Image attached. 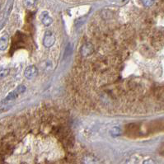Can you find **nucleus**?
<instances>
[{"label": "nucleus", "mask_w": 164, "mask_h": 164, "mask_svg": "<svg viewBox=\"0 0 164 164\" xmlns=\"http://www.w3.org/2000/svg\"><path fill=\"white\" fill-rule=\"evenodd\" d=\"M111 133H112L114 135L117 136V135H121V130H120L119 128H115V131H112Z\"/></svg>", "instance_id": "f8f14e48"}, {"label": "nucleus", "mask_w": 164, "mask_h": 164, "mask_svg": "<svg viewBox=\"0 0 164 164\" xmlns=\"http://www.w3.org/2000/svg\"><path fill=\"white\" fill-rule=\"evenodd\" d=\"M0 74H1V78H4L6 75L8 74V69H1V72H0Z\"/></svg>", "instance_id": "1a4fd4ad"}, {"label": "nucleus", "mask_w": 164, "mask_h": 164, "mask_svg": "<svg viewBox=\"0 0 164 164\" xmlns=\"http://www.w3.org/2000/svg\"><path fill=\"white\" fill-rule=\"evenodd\" d=\"M142 3L144 5L145 7H150V6H152L153 3H154V1H143Z\"/></svg>", "instance_id": "9b49d317"}, {"label": "nucleus", "mask_w": 164, "mask_h": 164, "mask_svg": "<svg viewBox=\"0 0 164 164\" xmlns=\"http://www.w3.org/2000/svg\"><path fill=\"white\" fill-rule=\"evenodd\" d=\"M144 164H155V162H153V160H147V161L144 162Z\"/></svg>", "instance_id": "4468645a"}, {"label": "nucleus", "mask_w": 164, "mask_h": 164, "mask_svg": "<svg viewBox=\"0 0 164 164\" xmlns=\"http://www.w3.org/2000/svg\"><path fill=\"white\" fill-rule=\"evenodd\" d=\"M55 42V38L54 34L51 32H46L44 35V39H43V44L44 46H46V48H50L51 46H53Z\"/></svg>", "instance_id": "f257e3e1"}, {"label": "nucleus", "mask_w": 164, "mask_h": 164, "mask_svg": "<svg viewBox=\"0 0 164 164\" xmlns=\"http://www.w3.org/2000/svg\"><path fill=\"white\" fill-rule=\"evenodd\" d=\"M18 92L16 91V89L14 90V91H12V92H10L9 94L7 95V97L5 98L4 100V102L5 103H9V102H11V101H14L15 99L17 98V96H18Z\"/></svg>", "instance_id": "423d86ee"}, {"label": "nucleus", "mask_w": 164, "mask_h": 164, "mask_svg": "<svg viewBox=\"0 0 164 164\" xmlns=\"http://www.w3.org/2000/svg\"><path fill=\"white\" fill-rule=\"evenodd\" d=\"M71 45L70 44H69L67 46V47H66L65 49V56L69 55H70L71 54V52H72V47H71Z\"/></svg>", "instance_id": "9d476101"}, {"label": "nucleus", "mask_w": 164, "mask_h": 164, "mask_svg": "<svg viewBox=\"0 0 164 164\" xmlns=\"http://www.w3.org/2000/svg\"><path fill=\"white\" fill-rule=\"evenodd\" d=\"M83 161H84L85 164H99L98 160L92 156H86Z\"/></svg>", "instance_id": "0eeeda50"}, {"label": "nucleus", "mask_w": 164, "mask_h": 164, "mask_svg": "<svg viewBox=\"0 0 164 164\" xmlns=\"http://www.w3.org/2000/svg\"><path fill=\"white\" fill-rule=\"evenodd\" d=\"M159 152H160V153H161V154L163 155V156H164V144H162V146L160 147Z\"/></svg>", "instance_id": "ddd939ff"}, {"label": "nucleus", "mask_w": 164, "mask_h": 164, "mask_svg": "<svg viewBox=\"0 0 164 164\" xmlns=\"http://www.w3.org/2000/svg\"><path fill=\"white\" fill-rule=\"evenodd\" d=\"M26 89H27V88H26L25 86H23V85H20V86H18V87L16 88V91H17V92H18V94L20 95V94H22V93L26 91Z\"/></svg>", "instance_id": "6e6552de"}, {"label": "nucleus", "mask_w": 164, "mask_h": 164, "mask_svg": "<svg viewBox=\"0 0 164 164\" xmlns=\"http://www.w3.org/2000/svg\"><path fill=\"white\" fill-rule=\"evenodd\" d=\"M81 55L83 57H87V56L91 55L93 52V47L90 43H86L81 47Z\"/></svg>", "instance_id": "7ed1b4c3"}, {"label": "nucleus", "mask_w": 164, "mask_h": 164, "mask_svg": "<svg viewBox=\"0 0 164 164\" xmlns=\"http://www.w3.org/2000/svg\"><path fill=\"white\" fill-rule=\"evenodd\" d=\"M8 40H9V36H8L7 34L5 33L1 36V39H0V50L2 51L7 49V45H8Z\"/></svg>", "instance_id": "39448f33"}, {"label": "nucleus", "mask_w": 164, "mask_h": 164, "mask_svg": "<svg viewBox=\"0 0 164 164\" xmlns=\"http://www.w3.org/2000/svg\"><path fill=\"white\" fill-rule=\"evenodd\" d=\"M38 73V70L36 69V66L30 65L25 69L24 75L26 78H27L28 79H32L33 78H35Z\"/></svg>", "instance_id": "f03ea898"}, {"label": "nucleus", "mask_w": 164, "mask_h": 164, "mask_svg": "<svg viewBox=\"0 0 164 164\" xmlns=\"http://www.w3.org/2000/svg\"><path fill=\"white\" fill-rule=\"evenodd\" d=\"M41 21L43 23L44 26H46V27L51 26L52 22H53V20L51 17V16L49 15V12H46V11L42 12V13L41 14Z\"/></svg>", "instance_id": "20e7f679"}]
</instances>
